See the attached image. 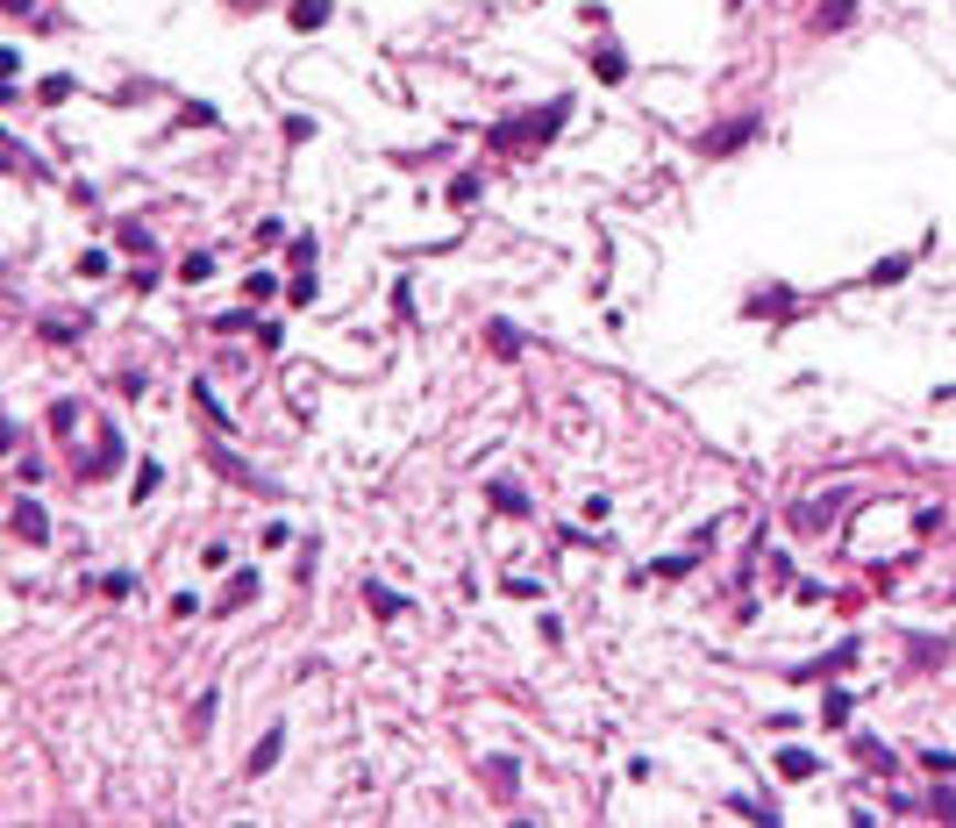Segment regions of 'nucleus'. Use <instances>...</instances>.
<instances>
[{"mask_svg": "<svg viewBox=\"0 0 956 828\" xmlns=\"http://www.w3.org/2000/svg\"><path fill=\"white\" fill-rule=\"evenodd\" d=\"M778 772H785V778H814V750L785 743V750H778Z\"/></svg>", "mask_w": 956, "mask_h": 828, "instance_id": "obj_11", "label": "nucleus"}, {"mask_svg": "<svg viewBox=\"0 0 956 828\" xmlns=\"http://www.w3.org/2000/svg\"><path fill=\"white\" fill-rule=\"evenodd\" d=\"M485 786H493L500 800H514V786H522V772H514V757H485Z\"/></svg>", "mask_w": 956, "mask_h": 828, "instance_id": "obj_5", "label": "nucleus"}, {"mask_svg": "<svg viewBox=\"0 0 956 828\" xmlns=\"http://www.w3.org/2000/svg\"><path fill=\"white\" fill-rule=\"evenodd\" d=\"M892 279H906V258H878L871 265V286H892Z\"/></svg>", "mask_w": 956, "mask_h": 828, "instance_id": "obj_16", "label": "nucleus"}, {"mask_svg": "<svg viewBox=\"0 0 956 828\" xmlns=\"http://www.w3.org/2000/svg\"><path fill=\"white\" fill-rule=\"evenodd\" d=\"M279 750H286V729H279V721H271V729L257 735V750H250V764H243V772H250V778H265L271 764H279Z\"/></svg>", "mask_w": 956, "mask_h": 828, "instance_id": "obj_3", "label": "nucleus"}, {"mask_svg": "<svg viewBox=\"0 0 956 828\" xmlns=\"http://www.w3.org/2000/svg\"><path fill=\"white\" fill-rule=\"evenodd\" d=\"M557 129H565V100H557V108H543V115H514V122H500L493 143H500V150H507V143H550Z\"/></svg>", "mask_w": 956, "mask_h": 828, "instance_id": "obj_1", "label": "nucleus"}, {"mask_svg": "<svg viewBox=\"0 0 956 828\" xmlns=\"http://www.w3.org/2000/svg\"><path fill=\"white\" fill-rule=\"evenodd\" d=\"M329 22V0H293V29H322Z\"/></svg>", "mask_w": 956, "mask_h": 828, "instance_id": "obj_13", "label": "nucleus"}, {"mask_svg": "<svg viewBox=\"0 0 956 828\" xmlns=\"http://www.w3.org/2000/svg\"><path fill=\"white\" fill-rule=\"evenodd\" d=\"M207 272H215V258H186V265H179V279H186V286H201Z\"/></svg>", "mask_w": 956, "mask_h": 828, "instance_id": "obj_17", "label": "nucleus"}, {"mask_svg": "<svg viewBox=\"0 0 956 828\" xmlns=\"http://www.w3.org/2000/svg\"><path fill=\"white\" fill-rule=\"evenodd\" d=\"M364 600H372V614H378V622H400V614H407V600L393 593V585H364Z\"/></svg>", "mask_w": 956, "mask_h": 828, "instance_id": "obj_8", "label": "nucleus"}, {"mask_svg": "<svg viewBox=\"0 0 956 828\" xmlns=\"http://www.w3.org/2000/svg\"><path fill=\"white\" fill-rule=\"evenodd\" d=\"M79 329H86V314H79V322H43V336H51V343H72Z\"/></svg>", "mask_w": 956, "mask_h": 828, "instance_id": "obj_18", "label": "nucleus"}, {"mask_svg": "<svg viewBox=\"0 0 956 828\" xmlns=\"http://www.w3.org/2000/svg\"><path fill=\"white\" fill-rule=\"evenodd\" d=\"M314 293H322V279H314V265H308V272H293V300H300V308H314Z\"/></svg>", "mask_w": 956, "mask_h": 828, "instance_id": "obj_15", "label": "nucleus"}, {"mask_svg": "<svg viewBox=\"0 0 956 828\" xmlns=\"http://www.w3.org/2000/svg\"><path fill=\"white\" fill-rule=\"evenodd\" d=\"M849 14H857V0H821V8H814V29H821V36H836Z\"/></svg>", "mask_w": 956, "mask_h": 828, "instance_id": "obj_9", "label": "nucleus"}, {"mask_svg": "<svg viewBox=\"0 0 956 828\" xmlns=\"http://www.w3.org/2000/svg\"><path fill=\"white\" fill-rule=\"evenodd\" d=\"M756 137V115H735V122H721V129H700V158H728V150H742Z\"/></svg>", "mask_w": 956, "mask_h": 828, "instance_id": "obj_2", "label": "nucleus"}, {"mask_svg": "<svg viewBox=\"0 0 956 828\" xmlns=\"http://www.w3.org/2000/svg\"><path fill=\"white\" fill-rule=\"evenodd\" d=\"M485 343H493V357H522V329H514V322H493V329H485Z\"/></svg>", "mask_w": 956, "mask_h": 828, "instance_id": "obj_10", "label": "nucleus"}, {"mask_svg": "<svg viewBox=\"0 0 956 828\" xmlns=\"http://www.w3.org/2000/svg\"><path fill=\"white\" fill-rule=\"evenodd\" d=\"M836 515H842V501H799V507H793V521H799V529H828Z\"/></svg>", "mask_w": 956, "mask_h": 828, "instance_id": "obj_6", "label": "nucleus"}, {"mask_svg": "<svg viewBox=\"0 0 956 828\" xmlns=\"http://www.w3.org/2000/svg\"><path fill=\"white\" fill-rule=\"evenodd\" d=\"M250 600H257V571H236V579H229V593H222V607H215V614H236V607H250Z\"/></svg>", "mask_w": 956, "mask_h": 828, "instance_id": "obj_7", "label": "nucleus"}, {"mask_svg": "<svg viewBox=\"0 0 956 828\" xmlns=\"http://www.w3.org/2000/svg\"><path fill=\"white\" fill-rule=\"evenodd\" d=\"M593 72H600V79H606V86H614V79H621V72H629V57H621V51H600V57H593Z\"/></svg>", "mask_w": 956, "mask_h": 828, "instance_id": "obj_14", "label": "nucleus"}, {"mask_svg": "<svg viewBox=\"0 0 956 828\" xmlns=\"http://www.w3.org/2000/svg\"><path fill=\"white\" fill-rule=\"evenodd\" d=\"M14 536H29V544H43V536H51V515H43V507L29 501V493L14 501Z\"/></svg>", "mask_w": 956, "mask_h": 828, "instance_id": "obj_4", "label": "nucleus"}, {"mask_svg": "<svg viewBox=\"0 0 956 828\" xmlns=\"http://www.w3.org/2000/svg\"><path fill=\"white\" fill-rule=\"evenodd\" d=\"M493 507H500V515H528V493H522V486H507V478H500V486H493Z\"/></svg>", "mask_w": 956, "mask_h": 828, "instance_id": "obj_12", "label": "nucleus"}]
</instances>
